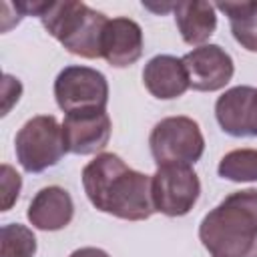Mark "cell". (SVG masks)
Instances as JSON below:
<instances>
[{
	"mask_svg": "<svg viewBox=\"0 0 257 257\" xmlns=\"http://www.w3.org/2000/svg\"><path fill=\"white\" fill-rule=\"evenodd\" d=\"M82 187L88 201L102 213L126 221H145L157 209L153 177L126 167L112 153H102L82 169Z\"/></svg>",
	"mask_w": 257,
	"mask_h": 257,
	"instance_id": "1",
	"label": "cell"
},
{
	"mask_svg": "<svg viewBox=\"0 0 257 257\" xmlns=\"http://www.w3.org/2000/svg\"><path fill=\"white\" fill-rule=\"evenodd\" d=\"M199 239L213 257H241L257 243V189L227 195L199 225Z\"/></svg>",
	"mask_w": 257,
	"mask_h": 257,
	"instance_id": "2",
	"label": "cell"
},
{
	"mask_svg": "<svg viewBox=\"0 0 257 257\" xmlns=\"http://www.w3.org/2000/svg\"><path fill=\"white\" fill-rule=\"evenodd\" d=\"M42 26L68 52L82 58L100 56V38L108 18L84 2H42Z\"/></svg>",
	"mask_w": 257,
	"mask_h": 257,
	"instance_id": "3",
	"label": "cell"
},
{
	"mask_svg": "<svg viewBox=\"0 0 257 257\" xmlns=\"http://www.w3.org/2000/svg\"><path fill=\"white\" fill-rule=\"evenodd\" d=\"M14 149L18 163L28 173H42L68 153L62 124H58L52 114H40L26 120L16 135Z\"/></svg>",
	"mask_w": 257,
	"mask_h": 257,
	"instance_id": "4",
	"label": "cell"
},
{
	"mask_svg": "<svg viewBox=\"0 0 257 257\" xmlns=\"http://www.w3.org/2000/svg\"><path fill=\"white\" fill-rule=\"evenodd\" d=\"M157 167L193 165L205 151V139L199 124L189 116H167L157 122L149 137Z\"/></svg>",
	"mask_w": 257,
	"mask_h": 257,
	"instance_id": "5",
	"label": "cell"
},
{
	"mask_svg": "<svg viewBox=\"0 0 257 257\" xmlns=\"http://www.w3.org/2000/svg\"><path fill=\"white\" fill-rule=\"evenodd\" d=\"M56 104L68 114L74 110L100 108L108 102V82L90 66H66L54 80Z\"/></svg>",
	"mask_w": 257,
	"mask_h": 257,
	"instance_id": "6",
	"label": "cell"
},
{
	"mask_svg": "<svg viewBox=\"0 0 257 257\" xmlns=\"http://www.w3.org/2000/svg\"><path fill=\"white\" fill-rule=\"evenodd\" d=\"M201 183L189 165H163L153 175L155 209L167 217L187 215L197 203Z\"/></svg>",
	"mask_w": 257,
	"mask_h": 257,
	"instance_id": "7",
	"label": "cell"
},
{
	"mask_svg": "<svg viewBox=\"0 0 257 257\" xmlns=\"http://www.w3.org/2000/svg\"><path fill=\"white\" fill-rule=\"evenodd\" d=\"M64 145L68 153L92 155L102 151L110 139V118L106 110L86 108L74 110L64 116L62 122Z\"/></svg>",
	"mask_w": 257,
	"mask_h": 257,
	"instance_id": "8",
	"label": "cell"
},
{
	"mask_svg": "<svg viewBox=\"0 0 257 257\" xmlns=\"http://www.w3.org/2000/svg\"><path fill=\"white\" fill-rule=\"evenodd\" d=\"M189 74V86L203 92L223 88L235 72L233 58L219 44H203L183 56Z\"/></svg>",
	"mask_w": 257,
	"mask_h": 257,
	"instance_id": "9",
	"label": "cell"
},
{
	"mask_svg": "<svg viewBox=\"0 0 257 257\" xmlns=\"http://www.w3.org/2000/svg\"><path fill=\"white\" fill-rule=\"evenodd\" d=\"M215 116L231 137H257V88L235 86L215 102Z\"/></svg>",
	"mask_w": 257,
	"mask_h": 257,
	"instance_id": "10",
	"label": "cell"
},
{
	"mask_svg": "<svg viewBox=\"0 0 257 257\" xmlns=\"http://www.w3.org/2000/svg\"><path fill=\"white\" fill-rule=\"evenodd\" d=\"M143 54V30L131 18H112L106 22L100 38V56L116 68L135 64Z\"/></svg>",
	"mask_w": 257,
	"mask_h": 257,
	"instance_id": "11",
	"label": "cell"
},
{
	"mask_svg": "<svg viewBox=\"0 0 257 257\" xmlns=\"http://www.w3.org/2000/svg\"><path fill=\"white\" fill-rule=\"evenodd\" d=\"M143 82L153 96L171 100L181 96L189 88V74L183 64V58L171 54H159L145 64Z\"/></svg>",
	"mask_w": 257,
	"mask_h": 257,
	"instance_id": "12",
	"label": "cell"
},
{
	"mask_svg": "<svg viewBox=\"0 0 257 257\" xmlns=\"http://www.w3.org/2000/svg\"><path fill=\"white\" fill-rule=\"evenodd\" d=\"M26 215L32 227L40 231H58L72 221L74 205L62 187H44L30 201Z\"/></svg>",
	"mask_w": 257,
	"mask_h": 257,
	"instance_id": "13",
	"label": "cell"
},
{
	"mask_svg": "<svg viewBox=\"0 0 257 257\" xmlns=\"http://www.w3.org/2000/svg\"><path fill=\"white\" fill-rule=\"evenodd\" d=\"M177 28L183 40L191 46H197L211 38L217 28L215 4L211 2H179L173 6Z\"/></svg>",
	"mask_w": 257,
	"mask_h": 257,
	"instance_id": "14",
	"label": "cell"
},
{
	"mask_svg": "<svg viewBox=\"0 0 257 257\" xmlns=\"http://www.w3.org/2000/svg\"><path fill=\"white\" fill-rule=\"evenodd\" d=\"M215 8L229 16L235 40L243 48L257 52V2H217Z\"/></svg>",
	"mask_w": 257,
	"mask_h": 257,
	"instance_id": "15",
	"label": "cell"
},
{
	"mask_svg": "<svg viewBox=\"0 0 257 257\" xmlns=\"http://www.w3.org/2000/svg\"><path fill=\"white\" fill-rule=\"evenodd\" d=\"M219 177L229 181H257V149H237L219 163Z\"/></svg>",
	"mask_w": 257,
	"mask_h": 257,
	"instance_id": "16",
	"label": "cell"
},
{
	"mask_svg": "<svg viewBox=\"0 0 257 257\" xmlns=\"http://www.w3.org/2000/svg\"><path fill=\"white\" fill-rule=\"evenodd\" d=\"M36 239L20 223H8L0 231V257H34Z\"/></svg>",
	"mask_w": 257,
	"mask_h": 257,
	"instance_id": "17",
	"label": "cell"
},
{
	"mask_svg": "<svg viewBox=\"0 0 257 257\" xmlns=\"http://www.w3.org/2000/svg\"><path fill=\"white\" fill-rule=\"evenodd\" d=\"M20 187H22L20 175L10 165L4 163L2 165V211H8L16 203Z\"/></svg>",
	"mask_w": 257,
	"mask_h": 257,
	"instance_id": "18",
	"label": "cell"
},
{
	"mask_svg": "<svg viewBox=\"0 0 257 257\" xmlns=\"http://www.w3.org/2000/svg\"><path fill=\"white\" fill-rule=\"evenodd\" d=\"M20 92H22V84L18 82V78H12L10 74L4 76V108H2V114H6L12 106V102H16L20 98Z\"/></svg>",
	"mask_w": 257,
	"mask_h": 257,
	"instance_id": "19",
	"label": "cell"
},
{
	"mask_svg": "<svg viewBox=\"0 0 257 257\" xmlns=\"http://www.w3.org/2000/svg\"><path fill=\"white\" fill-rule=\"evenodd\" d=\"M70 257H110V255L102 249H96V247H82V249L72 251Z\"/></svg>",
	"mask_w": 257,
	"mask_h": 257,
	"instance_id": "20",
	"label": "cell"
},
{
	"mask_svg": "<svg viewBox=\"0 0 257 257\" xmlns=\"http://www.w3.org/2000/svg\"><path fill=\"white\" fill-rule=\"evenodd\" d=\"M241 257H257V243L251 247V251H249V253H245V255H241Z\"/></svg>",
	"mask_w": 257,
	"mask_h": 257,
	"instance_id": "21",
	"label": "cell"
}]
</instances>
